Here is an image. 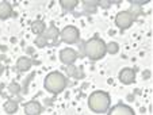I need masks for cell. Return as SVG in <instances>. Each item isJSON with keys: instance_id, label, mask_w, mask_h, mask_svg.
<instances>
[{"instance_id": "cell-3", "label": "cell", "mask_w": 153, "mask_h": 115, "mask_svg": "<svg viewBox=\"0 0 153 115\" xmlns=\"http://www.w3.org/2000/svg\"><path fill=\"white\" fill-rule=\"evenodd\" d=\"M84 53L90 60L98 61L102 60L104 56L107 54L106 52V42L102 38L94 37L91 39H88L84 45Z\"/></svg>"}, {"instance_id": "cell-8", "label": "cell", "mask_w": 153, "mask_h": 115, "mask_svg": "<svg viewBox=\"0 0 153 115\" xmlns=\"http://www.w3.org/2000/svg\"><path fill=\"white\" fill-rule=\"evenodd\" d=\"M108 114L107 115H136L134 110L130 106L123 103H119L117 106H114L113 108H110V111H107Z\"/></svg>"}, {"instance_id": "cell-16", "label": "cell", "mask_w": 153, "mask_h": 115, "mask_svg": "<svg viewBox=\"0 0 153 115\" xmlns=\"http://www.w3.org/2000/svg\"><path fill=\"white\" fill-rule=\"evenodd\" d=\"M77 4H79L77 0H61L60 1V6L65 10H73L77 7Z\"/></svg>"}, {"instance_id": "cell-7", "label": "cell", "mask_w": 153, "mask_h": 115, "mask_svg": "<svg viewBox=\"0 0 153 115\" xmlns=\"http://www.w3.org/2000/svg\"><path fill=\"white\" fill-rule=\"evenodd\" d=\"M118 79L122 84H133L136 81V70L131 68H123L119 72Z\"/></svg>"}, {"instance_id": "cell-21", "label": "cell", "mask_w": 153, "mask_h": 115, "mask_svg": "<svg viewBox=\"0 0 153 115\" xmlns=\"http://www.w3.org/2000/svg\"><path fill=\"white\" fill-rule=\"evenodd\" d=\"M1 70H3V68H1V65H0V72H1Z\"/></svg>"}, {"instance_id": "cell-9", "label": "cell", "mask_w": 153, "mask_h": 115, "mask_svg": "<svg viewBox=\"0 0 153 115\" xmlns=\"http://www.w3.org/2000/svg\"><path fill=\"white\" fill-rule=\"evenodd\" d=\"M42 104L37 100H30L25 104V114L26 115H41Z\"/></svg>"}, {"instance_id": "cell-13", "label": "cell", "mask_w": 153, "mask_h": 115, "mask_svg": "<svg viewBox=\"0 0 153 115\" xmlns=\"http://www.w3.org/2000/svg\"><path fill=\"white\" fill-rule=\"evenodd\" d=\"M43 35L46 37V39H57L58 37H60V30L57 29L56 26H49L46 27V30H45V33H43Z\"/></svg>"}, {"instance_id": "cell-14", "label": "cell", "mask_w": 153, "mask_h": 115, "mask_svg": "<svg viewBox=\"0 0 153 115\" xmlns=\"http://www.w3.org/2000/svg\"><path fill=\"white\" fill-rule=\"evenodd\" d=\"M18 103L15 100H7L6 103H4V111L7 112V114H15V112L18 111Z\"/></svg>"}, {"instance_id": "cell-15", "label": "cell", "mask_w": 153, "mask_h": 115, "mask_svg": "<svg viewBox=\"0 0 153 115\" xmlns=\"http://www.w3.org/2000/svg\"><path fill=\"white\" fill-rule=\"evenodd\" d=\"M67 75L71 76V77H83V75H81V70L79 68H76L75 65H68L67 66Z\"/></svg>"}, {"instance_id": "cell-11", "label": "cell", "mask_w": 153, "mask_h": 115, "mask_svg": "<svg viewBox=\"0 0 153 115\" xmlns=\"http://www.w3.org/2000/svg\"><path fill=\"white\" fill-rule=\"evenodd\" d=\"M31 65H33V61L29 57H20L16 62V68L20 72H27L31 68Z\"/></svg>"}, {"instance_id": "cell-20", "label": "cell", "mask_w": 153, "mask_h": 115, "mask_svg": "<svg viewBox=\"0 0 153 115\" xmlns=\"http://www.w3.org/2000/svg\"><path fill=\"white\" fill-rule=\"evenodd\" d=\"M19 91H20V85L18 83H12L10 85V92L11 93H19Z\"/></svg>"}, {"instance_id": "cell-6", "label": "cell", "mask_w": 153, "mask_h": 115, "mask_svg": "<svg viewBox=\"0 0 153 115\" xmlns=\"http://www.w3.org/2000/svg\"><path fill=\"white\" fill-rule=\"evenodd\" d=\"M60 60L64 65H73L77 60V52L72 47H65L60 52Z\"/></svg>"}, {"instance_id": "cell-10", "label": "cell", "mask_w": 153, "mask_h": 115, "mask_svg": "<svg viewBox=\"0 0 153 115\" xmlns=\"http://www.w3.org/2000/svg\"><path fill=\"white\" fill-rule=\"evenodd\" d=\"M12 14H14V10L11 4L8 1H1L0 3V19H8L12 16Z\"/></svg>"}, {"instance_id": "cell-5", "label": "cell", "mask_w": 153, "mask_h": 115, "mask_svg": "<svg viewBox=\"0 0 153 115\" xmlns=\"http://www.w3.org/2000/svg\"><path fill=\"white\" fill-rule=\"evenodd\" d=\"M134 22V18L133 15L130 14L129 11H119L118 14L115 15V24L117 27H119L121 30H126L129 29Z\"/></svg>"}, {"instance_id": "cell-4", "label": "cell", "mask_w": 153, "mask_h": 115, "mask_svg": "<svg viewBox=\"0 0 153 115\" xmlns=\"http://www.w3.org/2000/svg\"><path fill=\"white\" fill-rule=\"evenodd\" d=\"M60 37L65 43H76L80 39V31L76 26L69 24V26H65L60 31Z\"/></svg>"}, {"instance_id": "cell-12", "label": "cell", "mask_w": 153, "mask_h": 115, "mask_svg": "<svg viewBox=\"0 0 153 115\" xmlns=\"http://www.w3.org/2000/svg\"><path fill=\"white\" fill-rule=\"evenodd\" d=\"M45 30H46V24L42 22V20L37 19L34 20V22L31 23V31L34 33L35 35H41L45 33Z\"/></svg>"}, {"instance_id": "cell-17", "label": "cell", "mask_w": 153, "mask_h": 115, "mask_svg": "<svg viewBox=\"0 0 153 115\" xmlns=\"http://www.w3.org/2000/svg\"><path fill=\"white\" fill-rule=\"evenodd\" d=\"M106 52L108 54H117L119 52V45L117 42H108L106 43Z\"/></svg>"}, {"instance_id": "cell-2", "label": "cell", "mask_w": 153, "mask_h": 115, "mask_svg": "<svg viewBox=\"0 0 153 115\" xmlns=\"http://www.w3.org/2000/svg\"><path fill=\"white\" fill-rule=\"evenodd\" d=\"M68 81L65 75L58 70H54V72L48 73V76L45 77V81H43V87L48 92L53 93V95H57V93H61V92L65 89Z\"/></svg>"}, {"instance_id": "cell-19", "label": "cell", "mask_w": 153, "mask_h": 115, "mask_svg": "<svg viewBox=\"0 0 153 115\" xmlns=\"http://www.w3.org/2000/svg\"><path fill=\"white\" fill-rule=\"evenodd\" d=\"M84 8L88 10V12H95L96 3H91V1H84Z\"/></svg>"}, {"instance_id": "cell-1", "label": "cell", "mask_w": 153, "mask_h": 115, "mask_svg": "<svg viewBox=\"0 0 153 115\" xmlns=\"http://www.w3.org/2000/svg\"><path fill=\"white\" fill-rule=\"evenodd\" d=\"M111 106L110 95L106 91H94L88 98V107L96 114H104Z\"/></svg>"}, {"instance_id": "cell-18", "label": "cell", "mask_w": 153, "mask_h": 115, "mask_svg": "<svg viewBox=\"0 0 153 115\" xmlns=\"http://www.w3.org/2000/svg\"><path fill=\"white\" fill-rule=\"evenodd\" d=\"M34 43L38 46V47H45V46L48 45V39H46V37H45L43 34H41V35H37Z\"/></svg>"}]
</instances>
